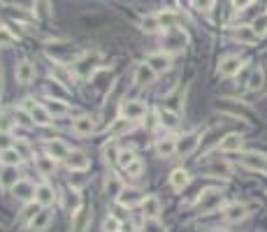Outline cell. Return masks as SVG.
I'll use <instances>...</instances> for the list:
<instances>
[{"label": "cell", "mask_w": 267, "mask_h": 232, "mask_svg": "<svg viewBox=\"0 0 267 232\" xmlns=\"http://www.w3.org/2000/svg\"><path fill=\"white\" fill-rule=\"evenodd\" d=\"M153 79H156V72H153V67L149 65V63H140V65L135 67V75H132V84L135 86H151Z\"/></svg>", "instance_id": "obj_5"}, {"label": "cell", "mask_w": 267, "mask_h": 232, "mask_svg": "<svg viewBox=\"0 0 267 232\" xmlns=\"http://www.w3.org/2000/svg\"><path fill=\"white\" fill-rule=\"evenodd\" d=\"M158 119H161L163 128H176L179 126V114L167 109V107H161V109H158Z\"/></svg>", "instance_id": "obj_28"}, {"label": "cell", "mask_w": 267, "mask_h": 232, "mask_svg": "<svg viewBox=\"0 0 267 232\" xmlns=\"http://www.w3.org/2000/svg\"><path fill=\"white\" fill-rule=\"evenodd\" d=\"M132 160H137V156H135V151H132V149H121V151H119V160H116V163H119L123 170H126Z\"/></svg>", "instance_id": "obj_37"}, {"label": "cell", "mask_w": 267, "mask_h": 232, "mask_svg": "<svg viewBox=\"0 0 267 232\" xmlns=\"http://www.w3.org/2000/svg\"><path fill=\"white\" fill-rule=\"evenodd\" d=\"M68 209H70V212H72V216H75V214L81 209V197H79V191H70V193H68Z\"/></svg>", "instance_id": "obj_35"}, {"label": "cell", "mask_w": 267, "mask_h": 232, "mask_svg": "<svg viewBox=\"0 0 267 232\" xmlns=\"http://www.w3.org/2000/svg\"><path fill=\"white\" fill-rule=\"evenodd\" d=\"M88 223H91V212L86 207H81L79 212L72 216V232H86Z\"/></svg>", "instance_id": "obj_22"}, {"label": "cell", "mask_w": 267, "mask_h": 232, "mask_svg": "<svg viewBox=\"0 0 267 232\" xmlns=\"http://www.w3.org/2000/svg\"><path fill=\"white\" fill-rule=\"evenodd\" d=\"M72 130H75V135L86 137V135H91V132L96 130V121H93L91 116H79V119L72 121Z\"/></svg>", "instance_id": "obj_14"}, {"label": "cell", "mask_w": 267, "mask_h": 232, "mask_svg": "<svg viewBox=\"0 0 267 232\" xmlns=\"http://www.w3.org/2000/svg\"><path fill=\"white\" fill-rule=\"evenodd\" d=\"M242 135H237V132H232V135H226L221 140V144H218V151L223 153H232V151H239L242 149Z\"/></svg>", "instance_id": "obj_19"}, {"label": "cell", "mask_w": 267, "mask_h": 232, "mask_svg": "<svg viewBox=\"0 0 267 232\" xmlns=\"http://www.w3.org/2000/svg\"><path fill=\"white\" fill-rule=\"evenodd\" d=\"M44 149H47V156H51L54 160H65V158L70 156V147H68L65 142H61V140L47 142Z\"/></svg>", "instance_id": "obj_9"}, {"label": "cell", "mask_w": 267, "mask_h": 232, "mask_svg": "<svg viewBox=\"0 0 267 232\" xmlns=\"http://www.w3.org/2000/svg\"><path fill=\"white\" fill-rule=\"evenodd\" d=\"M51 77H54V81H58V84H63V86H68V84H70V79H72V77L68 75V72L63 70L61 65H54V67H51Z\"/></svg>", "instance_id": "obj_36"}, {"label": "cell", "mask_w": 267, "mask_h": 232, "mask_svg": "<svg viewBox=\"0 0 267 232\" xmlns=\"http://www.w3.org/2000/svg\"><path fill=\"white\" fill-rule=\"evenodd\" d=\"M195 7L200 12H207L209 7H212V0H195Z\"/></svg>", "instance_id": "obj_47"}, {"label": "cell", "mask_w": 267, "mask_h": 232, "mask_svg": "<svg viewBox=\"0 0 267 232\" xmlns=\"http://www.w3.org/2000/svg\"><path fill=\"white\" fill-rule=\"evenodd\" d=\"M142 31L144 33H156L161 31V21H158V14H149L142 19Z\"/></svg>", "instance_id": "obj_33"}, {"label": "cell", "mask_w": 267, "mask_h": 232, "mask_svg": "<svg viewBox=\"0 0 267 232\" xmlns=\"http://www.w3.org/2000/svg\"><path fill=\"white\" fill-rule=\"evenodd\" d=\"M142 209H144L146 218H158L161 216L163 204H161V200H158L156 195H149V197H144V202H142Z\"/></svg>", "instance_id": "obj_21"}, {"label": "cell", "mask_w": 267, "mask_h": 232, "mask_svg": "<svg viewBox=\"0 0 267 232\" xmlns=\"http://www.w3.org/2000/svg\"><path fill=\"white\" fill-rule=\"evenodd\" d=\"M218 232H223V230H218Z\"/></svg>", "instance_id": "obj_50"}, {"label": "cell", "mask_w": 267, "mask_h": 232, "mask_svg": "<svg viewBox=\"0 0 267 232\" xmlns=\"http://www.w3.org/2000/svg\"><path fill=\"white\" fill-rule=\"evenodd\" d=\"M249 209L247 204H239V202H235V204H228L226 209H223V218L230 223H237V221H242V218H247Z\"/></svg>", "instance_id": "obj_15"}, {"label": "cell", "mask_w": 267, "mask_h": 232, "mask_svg": "<svg viewBox=\"0 0 267 232\" xmlns=\"http://www.w3.org/2000/svg\"><path fill=\"white\" fill-rule=\"evenodd\" d=\"M35 191H37V188L33 186L31 181H24V179H21V181L12 188V193H14L19 200H31V197H35Z\"/></svg>", "instance_id": "obj_27"}, {"label": "cell", "mask_w": 267, "mask_h": 232, "mask_svg": "<svg viewBox=\"0 0 267 232\" xmlns=\"http://www.w3.org/2000/svg\"><path fill=\"white\" fill-rule=\"evenodd\" d=\"M200 144V135H186L182 137V142H176V153H182V156H188L193 153Z\"/></svg>", "instance_id": "obj_23"}, {"label": "cell", "mask_w": 267, "mask_h": 232, "mask_svg": "<svg viewBox=\"0 0 267 232\" xmlns=\"http://www.w3.org/2000/svg\"><path fill=\"white\" fill-rule=\"evenodd\" d=\"M119 204L121 207H126V209H132V207H137V204H142L144 202V197H142V193L137 191V188H123L121 193H119Z\"/></svg>", "instance_id": "obj_7"}, {"label": "cell", "mask_w": 267, "mask_h": 232, "mask_svg": "<svg viewBox=\"0 0 267 232\" xmlns=\"http://www.w3.org/2000/svg\"><path fill=\"white\" fill-rule=\"evenodd\" d=\"M251 3H253V0H235V7H237V10H247Z\"/></svg>", "instance_id": "obj_48"}, {"label": "cell", "mask_w": 267, "mask_h": 232, "mask_svg": "<svg viewBox=\"0 0 267 232\" xmlns=\"http://www.w3.org/2000/svg\"><path fill=\"white\" fill-rule=\"evenodd\" d=\"M0 163L5 167H16L21 163V153L16 149H7V151H0Z\"/></svg>", "instance_id": "obj_31"}, {"label": "cell", "mask_w": 267, "mask_h": 232, "mask_svg": "<svg viewBox=\"0 0 267 232\" xmlns=\"http://www.w3.org/2000/svg\"><path fill=\"white\" fill-rule=\"evenodd\" d=\"M51 218H54V214L49 212V209H40V212L35 214V218H33L31 221V227L35 232H42V230H47V227H49V223H51Z\"/></svg>", "instance_id": "obj_24"}, {"label": "cell", "mask_w": 267, "mask_h": 232, "mask_svg": "<svg viewBox=\"0 0 267 232\" xmlns=\"http://www.w3.org/2000/svg\"><path fill=\"white\" fill-rule=\"evenodd\" d=\"M44 107H47V111H49V114H54V116H65L68 114V107L63 105L61 100H47Z\"/></svg>", "instance_id": "obj_34"}, {"label": "cell", "mask_w": 267, "mask_h": 232, "mask_svg": "<svg viewBox=\"0 0 267 232\" xmlns=\"http://www.w3.org/2000/svg\"><path fill=\"white\" fill-rule=\"evenodd\" d=\"M251 28L258 33V35H265V33H267V14L256 16V19H253V24H251Z\"/></svg>", "instance_id": "obj_38"}, {"label": "cell", "mask_w": 267, "mask_h": 232, "mask_svg": "<svg viewBox=\"0 0 267 232\" xmlns=\"http://www.w3.org/2000/svg\"><path fill=\"white\" fill-rule=\"evenodd\" d=\"M98 63V54H86L84 58H79V61L75 63V72L79 77H91V72H93V65Z\"/></svg>", "instance_id": "obj_16"}, {"label": "cell", "mask_w": 267, "mask_h": 232, "mask_svg": "<svg viewBox=\"0 0 267 232\" xmlns=\"http://www.w3.org/2000/svg\"><path fill=\"white\" fill-rule=\"evenodd\" d=\"M163 47L170 51H179L186 47V35H184L179 28H170L165 31V37H163Z\"/></svg>", "instance_id": "obj_6"}, {"label": "cell", "mask_w": 267, "mask_h": 232, "mask_svg": "<svg viewBox=\"0 0 267 232\" xmlns=\"http://www.w3.org/2000/svg\"><path fill=\"white\" fill-rule=\"evenodd\" d=\"M146 63L153 67V72L156 75H165L167 70H170V65H172V58L165 54V51H161V54H151L149 58H146Z\"/></svg>", "instance_id": "obj_10"}, {"label": "cell", "mask_w": 267, "mask_h": 232, "mask_svg": "<svg viewBox=\"0 0 267 232\" xmlns=\"http://www.w3.org/2000/svg\"><path fill=\"white\" fill-rule=\"evenodd\" d=\"M14 77H16V81L19 84H31L33 79H35V65H33L31 61H21L19 65H16V72H14Z\"/></svg>", "instance_id": "obj_11"}, {"label": "cell", "mask_w": 267, "mask_h": 232, "mask_svg": "<svg viewBox=\"0 0 267 232\" xmlns=\"http://www.w3.org/2000/svg\"><path fill=\"white\" fill-rule=\"evenodd\" d=\"M146 105L140 100H123L121 102V116L123 119H128V121H140V119H144L146 116Z\"/></svg>", "instance_id": "obj_2"}, {"label": "cell", "mask_w": 267, "mask_h": 232, "mask_svg": "<svg viewBox=\"0 0 267 232\" xmlns=\"http://www.w3.org/2000/svg\"><path fill=\"white\" fill-rule=\"evenodd\" d=\"M49 93H51V96H56L54 100H61V98H65V91L61 88V84H58V81H49Z\"/></svg>", "instance_id": "obj_45"}, {"label": "cell", "mask_w": 267, "mask_h": 232, "mask_svg": "<svg viewBox=\"0 0 267 232\" xmlns=\"http://www.w3.org/2000/svg\"><path fill=\"white\" fill-rule=\"evenodd\" d=\"M262 84H265V72H262L260 67H258V70H253L251 77H249L247 88H249V91H260Z\"/></svg>", "instance_id": "obj_32"}, {"label": "cell", "mask_w": 267, "mask_h": 232, "mask_svg": "<svg viewBox=\"0 0 267 232\" xmlns=\"http://www.w3.org/2000/svg\"><path fill=\"white\" fill-rule=\"evenodd\" d=\"M144 232H167V230H165V225H163L158 218H149L146 225H144Z\"/></svg>", "instance_id": "obj_41"}, {"label": "cell", "mask_w": 267, "mask_h": 232, "mask_svg": "<svg viewBox=\"0 0 267 232\" xmlns=\"http://www.w3.org/2000/svg\"><path fill=\"white\" fill-rule=\"evenodd\" d=\"M258 37H260V35L253 31L251 26H239V28H235V40L244 42V44H256Z\"/></svg>", "instance_id": "obj_25"}, {"label": "cell", "mask_w": 267, "mask_h": 232, "mask_svg": "<svg viewBox=\"0 0 267 232\" xmlns=\"http://www.w3.org/2000/svg\"><path fill=\"white\" fill-rule=\"evenodd\" d=\"M202 172H205L207 177H216V179H228L230 177V165L221 158H209V160L202 165Z\"/></svg>", "instance_id": "obj_3"}, {"label": "cell", "mask_w": 267, "mask_h": 232, "mask_svg": "<svg viewBox=\"0 0 267 232\" xmlns=\"http://www.w3.org/2000/svg\"><path fill=\"white\" fill-rule=\"evenodd\" d=\"M35 165H37V172H40L42 177H49V174H54V170H56V160L51 156H40L35 160Z\"/></svg>", "instance_id": "obj_30"}, {"label": "cell", "mask_w": 267, "mask_h": 232, "mask_svg": "<svg viewBox=\"0 0 267 232\" xmlns=\"http://www.w3.org/2000/svg\"><path fill=\"white\" fill-rule=\"evenodd\" d=\"M24 107H26V111H28V116H31L37 126H49V123H51V114L47 111L44 105H40V102H33V100H26Z\"/></svg>", "instance_id": "obj_4"}, {"label": "cell", "mask_w": 267, "mask_h": 232, "mask_svg": "<svg viewBox=\"0 0 267 232\" xmlns=\"http://www.w3.org/2000/svg\"><path fill=\"white\" fill-rule=\"evenodd\" d=\"M14 40L16 37L12 35L7 28H0V47H10V44H14Z\"/></svg>", "instance_id": "obj_44"}, {"label": "cell", "mask_w": 267, "mask_h": 232, "mask_svg": "<svg viewBox=\"0 0 267 232\" xmlns=\"http://www.w3.org/2000/svg\"><path fill=\"white\" fill-rule=\"evenodd\" d=\"M221 202H223L221 191H216V188H207V191H202L200 197H197V209H200L202 214H209V212L221 207Z\"/></svg>", "instance_id": "obj_1"}, {"label": "cell", "mask_w": 267, "mask_h": 232, "mask_svg": "<svg viewBox=\"0 0 267 232\" xmlns=\"http://www.w3.org/2000/svg\"><path fill=\"white\" fill-rule=\"evenodd\" d=\"M0 93H3V70H0Z\"/></svg>", "instance_id": "obj_49"}, {"label": "cell", "mask_w": 267, "mask_h": 232, "mask_svg": "<svg viewBox=\"0 0 267 232\" xmlns=\"http://www.w3.org/2000/svg\"><path fill=\"white\" fill-rule=\"evenodd\" d=\"M102 230H105V232H121V221H119L116 216H107Z\"/></svg>", "instance_id": "obj_39"}, {"label": "cell", "mask_w": 267, "mask_h": 232, "mask_svg": "<svg viewBox=\"0 0 267 232\" xmlns=\"http://www.w3.org/2000/svg\"><path fill=\"white\" fill-rule=\"evenodd\" d=\"M65 165L70 167L72 172H84V170H88L91 160H88L86 153H81V151H70V156L65 158Z\"/></svg>", "instance_id": "obj_12"}, {"label": "cell", "mask_w": 267, "mask_h": 232, "mask_svg": "<svg viewBox=\"0 0 267 232\" xmlns=\"http://www.w3.org/2000/svg\"><path fill=\"white\" fill-rule=\"evenodd\" d=\"M12 149V137L7 132H0V151H7Z\"/></svg>", "instance_id": "obj_46"}, {"label": "cell", "mask_w": 267, "mask_h": 232, "mask_svg": "<svg viewBox=\"0 0 267 232\" xmlns=\"http://www.w3.org/2000/svg\"><path fill=\"white\" fill-rule=\"evenodd\" d=\"M121 191H123V186H121V181H119L116 177H112L109 181H107V193H109V195L119 197V193H121Z\"/></svg>", "instance_id": "obj_43"}, {"label": "cell", "mask_w": 267, "mask_h": 232, "mask_svg": "<svg viewBox=\"0 0 267 232\" xmlns=\"http://www.w3.org/2000/svg\"><path fill=\"white\" fill-rule=\"evenodd\" d=\"M19 172H16V167H3V172H0V183L5 188H14L16 183H19Z\"/></svg>", "instance_id": "obj_29"}, {"label": "cell", "mask_w": 267, "mask_h": 232, "mask_svg": "<svg viewBox=\"0 0 267 232\" xmlns=\"http://www.w3.org/2000/svg\"><path fill=\"white\" fill-rule=\"evenodd\" d=\"M239 70H242L239 56H228V58H223L221 61V65H218V75L221 77H232V75H237Z\"/></svg>", "instance_id": "obj_13"}, {"label": "cell", "mask_w": 267, "mask_h": 232, "mask_svg": "<svg viewBox=\"0 0 267 232\" xmlns=\"http://www.w3.org/2000/svg\"><path fill=\"white\" fill-rule=\"evenodd\" d=\"M156 153L158 158H170L176 153V140L174 137H161L156 142Z\"/></svg>", "instance_id": "obj_18"}, {"label": "cell", "mask_w": 267, "mask_h": 232, "mask_svg": "<svg viewBox=\"0 0 267 232\" xmlns=\"http://www.w3.org/2000/svg\"><path fill=\"white\" fill-rule=\"evenodd\" d=\"M188 183H191V177H188L186 170H174L170 174V186L174 188V191H184Z\"/></svg>", "instance_id": "obj_26"}, {"label": "cell", "mask_w": 267, "mask_h": 232, "mask_svg": "<svg viewBox=\"0 0 267 232\" xmlns=\"http://www.w3.org/2000/svg\"><path fill=\"white\" fill-rule=\"evenodd\" d=\"M142 170H144V165H142V160L137 158V160H132L130 165L126 167V174H128V177H140Z\"/></svg>", "instance_id": "obj_42"}, {"label": "cell", "mask_w": 267, "mask_h": 232, "mask_svg": "<svg viewBox=\"0 0 267 232\" xmlns=\"http://www.w3.org/2000/svg\"><path fill=\"white\" fill-rule=\"evenodd\" d=\"M239 163H242L247 170L267 172V158L260 156V153H242V156H239Z\"/></svg>", "instance_id": "obj_8"}, {"label": "cell", "mask_w": 267, "mask_h": 232, "mask_svg": "<svg viewBox=\"0 0 267 232\" xmlns=\"http://www.w3.org/2000/svg\"><path fill=\"white\" fill-rule=\"evenodd\" d=\"M56 200V191L49 186V183H42V186H37L35 191V202L37 204H42V207H49V204H54Z\"/></svg>", "instance_id": "obj_20"}, {"label": "cell", "mask_w": 267, "mask_h": 232, "mask_svg": "<svg viewBox=\"0 0 267 232\" xmlns=\"http://www.w3.org/2000/svg\"><path fill=\"white\" fill-rule=\"evenodd\" d=\"M132 130V121H128V119H116V121H112L109 126V140H119V137L128 135V132Z\"/></svg>", "instance_id": "obj_17"}, {"label": "cell", "mask_w": 267, "mask_h": 232, "mask_svg": "<svg viewBox=\"0 0 267 232\" xmlns=\"http://www.w3.org/2000/svg\"><path fill=\"white\" fill-rule=\"evenodd\" d=\"M158 21H161V28H165V31L174 28V14H172V12H161V14H158Z\"/></svg>", "instance_id": "obj_40"}]
</instances>
